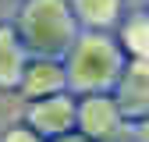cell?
<instances>
[{"instance_id": "12", "label": "cell", "mask_w": 149, "mask_h": 142, "mask_svg": "<svg viewBox=\"0 0 149 142\" xmlns=\"http://www.w3.org/2000/svg\"><path fill=\"white\" fill-rule=\"evenodd\" d=\"M46 142H92L89 135H82L78 128H71V132H64V135H53V139H46Z\"/></svg>"}, {"instance_id": "8", "label": "cell", "mask_w": 149, "mask_h": 142, "mask_svg": "<svg viewBox=\"0 0 149 142\" xmlns=\"http://www.w3.org/2000/svg\"><path fill=\"white\" fill-rule=\"evenodd\" d=\"M71 11L82 29L92 32H114L124 18V0H71Z\"/></svg>"}, {"instance_id": "15", "label": "cell", "mask_w": 149, "mask_h": 142, "mask_svg": "<svg viewBox=\"0 0 149 142\" xmlns=\"http://www.w3.org/2000/svg\"><path fill=\"white\" fill-rule=\"evenodd\" d=\"M146 7H149V0H146Z\"/></svg>"}, {"instance_id": "2", "label": "cell", "mask_w": 149, "mask_h": 142, "mask_svg": "<svg viewBox=\"0 0 149 142\" xmlns=\"http://www.w3.org/2000/svg\"><path fill=\"white\" fill-rule=\"evenodd\" d=\"M11 25L29 46V53L43 57H64L74 36L82 32L71 0H14Z\"/></svg>"}, {"instance_id": "9", "label": "cell", "mask_w": 149, "mask_h": 142, "mask_svg": "<svg viewBox=\"0 0 149 142\" xmlns=\"http://www.w3.org/2000/svg\"><path fill=\"white\" fill-rule=\"evenodd\" d=\"M117 43L124 46L128 57H149V7L124 11L121 25L114 29Z\"/></svg>"}, {"instance_id": "13", "label": "cell", "mask_w": 149, "mask_h": 142, "mask_svg": "<svg viewBox=\"0 0 149 142\" xmlns=\"http://www.w3.org/2000/svg\"><path fill=\"white\" fill-rule=\"evenodd\" d=\"M103 142H139V139H135V132H132V124H124L117 135H110V139H103Z\"/></svg>"}, {"instance_id": "5", "label": "cell", "mask_w": 149, "mask_h": 142, "mask_svg": "<svg viewBox=\"0 0 149 142\" xmlns=\"http://www.w3.org/2000/svg\"><path fill=\"white\" fill-rule=\"evenodd\" d=\"M53 93H68L64 57L32 53L22 71V82H18V100H39V96H53Z\"/></svg>"}, {"instance_id": "3", "label": "cell", "mask_w": 149, "mask_h": 142, "mask_svg": "<svg viewBox=\"0 0 149 142\" xmlns=\"http://www.w3.org/2000/svg\"><path fill=\"white\" fill-rule=\"evenodd\" d=\"M124 124H128V117L121 114L114 93H85V96H74V128H78L82 135H89L92 142H103L110 135H117Z\"/></svg>"}, {"instance_id": "14", "label": "cell", "mask_w": 149, "mask_h": 142, "mask_svg": "<svg viewBox=\"0 0 149 142\" xmlns=\"http://www.w3.org/2000/svg\"><path fill=\"white\" fill-rule=\"evenodd\" d=\"M7 18V0H0V22Z\"/></svg>"}, {"instance_id": "1", "label": "cell", "mask_w": 149, "mask_h": 142, "mask_svg": "<svg viewBox=\"0 0 149 142\" xmlns=\"http://www.w3.org/2000/svg\"><path fill=\"white\" fill-rule=\"evenodd\" d=\"M128 64V53L117 43L114 32H92L82 29L74 43L64 53L68 68V93L85 96V93H114L121 71Z\"/></svg>"}, {"instance_id": "6", "label": "cell", "mask_w": 149, "mask_h": 142, "mask_svg": "<svg viewBox=\"0 0 149 142\" xmlns=\"http://www.w3.org/2000/svg\"><path fill=\"white\" fill-rule=\"evenodd\" d=\"M114 100L121 106V114L128 117V124L149 114V57H128L114 85Z\"/></svg>"}, {"instance_id": "4", "label": "cell", "mask_w": 149, "mask_h": 142, "mask_svg": "<svg viewBox=\"0 0 149 142\" xmlns=\"http://www.w3.org/2000/svg\"><path fill=\"white\" fill-rule=\"evenodd\" d=\"M22 121L43 139L64 135L74 128V93H53L39 100H22Z\"/></svg>"}, {"instance_id": "11", "label": "cell", "mask_w": 149, "mask_h": 142, "mask_svg": "<svg viewBox=\"0 0 149 142\" xmlns=\"http://www.w3.org/2000/svg\"><path fill=\"white\" fill-rule=\"evenodd\" d=\"M132 132H135L139 142H149V114H142L139 121H132Z\"/></svg>"}, {"instance_id": "10", "label": "cell", "mask_w": 149, "mask_h": 142, "mask_svg": "<svg viewBox=\"0 0 149 142\" xmlns=\"http://www.w3.org/2000/svg\"><path fill=\"white\" fill-rule=\"evenodd\" d=\"M0 142H46L36 128H29L25 121H11L0 128Z\"/></svg>"}, {"instance_id": "7", "label": "cell", "mask_w": 149, "mask_h": 142, "mask_svg": "<svg viewBox=\"0 0 149 142\" xmlns=\"http://www.w3.org/2000/svg\"><path fill=\"white\" fill-rule=\"evenodd\" d=\"M29 57L32 53L22 43V36L14 32L11 18H4L0 22V93H18V82H22Z\"/></svg>"}]
</instances>
